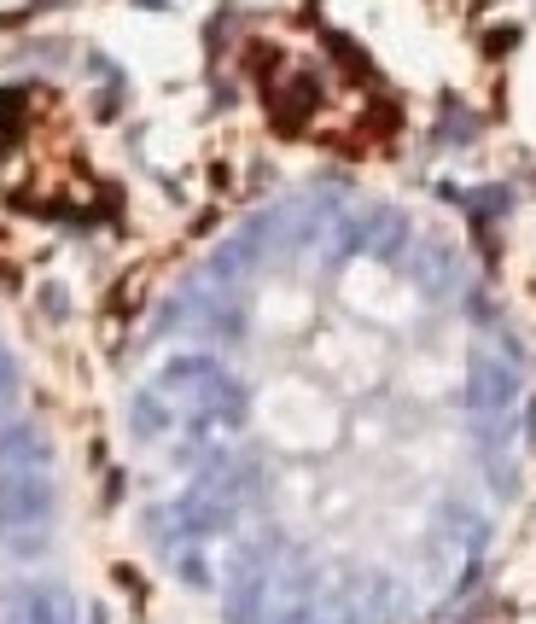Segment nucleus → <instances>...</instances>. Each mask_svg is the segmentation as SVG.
<instances>
[{"mask_svg":"<svg viewBox=\"0 0 536 624\" xmlns=\"http://www.w3.org/2000/svg\"><path fill=\"white\" fill-rule=\"evenodd\" d=\"M134 6H169V0H134Z\"/></svg>","mask_w":536,"mask_h":624,"instance_id":"13","label":"nucleus"},{"mask_svg":"<svg viewBox=\"0 0 536 624\" xmlns=\"http://www.w3.org/2000/svg\"><path fill=\"white\" fill-rule=\"evenodd\" d=\"M391 619H397V584L385 572H350L315 607V624H391Z\"/></svg>","mask_w":536,"mask_h":624,"instance_id":"2","label":"nucleus"},{"mask_svg":"<svg viewBox=\"0 0 536 624\" xmlns=\"http://www.w3.org/2000/svg\"><path fill=\"white\" fill-rule=\"evenodd\" d=\"M519 47V30H490V53H513Z\"/></svg>","mask_w":536,"mask_h":624,"instance_id":"12","label":"nucleus"},{"mask_svg":"<svg viewBox=\"0 0 536 624\" xmlns=\"http://www.w3.org/2000/svg\"><path fill=\"white\" fill-rule=\"evenodd\" d=\"M47 6H65V0H47Z\"/></svg>","mask_w":536,"mask_h":624,"instance_id":"14","label":"nucleus"},{"mask_svg":"<svg viewBox=\"0 0 536 624\" xmlns=\"http://www.w3.org/2000/svg\"><path fill=\"white\" fill-rule=\"evenodd\" d=\"M12 391H18V362H12V350L0 345V403H6Z\"/></svg>","mask_w":536,"mask_h":624,"instance_id":"9","label":"nucleus"},{"mask_svg":"<svg viewBox=\"0 0 536 624\" xmlns=\"http://www.w3.org/2000/svg\"><path fill=\"white\" fill-rule=\"evenodd\" d=\"M327 47H333V59H338V70H350L356 82H368L373 76V65L356 53V41H344V35H327Z\"/></svg>","mask_w":536,"mask_h":624,"instance_id":"8","label":"nucleus"},{"mask_svg":"<svg viewBox=\"0 0 536 624\" xmlns=\"http://www.w3.org/2000/svg\"><path fill=\"white\" fill-rule=\"evenodd\" d=\"M47 432L41 426H30V420H6L0 426V467L6 461H47Z\"/></svg>","mask_w":536,"mask_h":624,"instance_id":"6","label":"nucleus"},{"mask_svg":"<svg viewBox=\"0 0 536 624\" xmlns=\"http://www.w3.org/2000/svg\"><path fill=\"white\" fill-rule=\"evenodd\" d=\"M169 409H175V403H169L158 385H152L146 397H134V438H164V432H169Z\"/></svg>","mask_w":536,"mask_h":624,"instance_id":"7","label":"nucleus"},{"mask_svg":"<svg viewBox=\"0 0 536 624\" xmlns=\"http://www.w3.org/2000/svg\"><path fill=\"white\" fill-rule=\"evenodd\" d=\"M513 391H519V374L513 368H502V362H478L467 374V409H507L513 403Z\"/></svg>","mask_w":536,"mask_h":624,"instance_id":"4","label":"nucleus"},{"mask_svg":"<svg viewBox=\"0 0 536 624\" xmlns=\"http://www.w3.org/2000/svg\"><path fill=\"white\" fill-rule=\"evenodd\" d=\"M12 624H76V601H70L65 584H35V590L18 595Z\"/></svg>","mask_w":536,"mask_h":624,"instance_id":"3","label":"nucleus"},{"mask_svg":"<svg viewBox=\"0 0 536 624\" xmlns=\"http://www.w3.org/2000/svg\"><path fill=\"white\" fill-rule=\"evenodd\" d=\"M53 502H59V490H53V479H47L41 461H6V467H0V531H6L12 543L30 549L35 543L30 531H47Z\"/></svg>","mask_w":536,"mask_h":624,"instance_id":"1","label":"nucleus"},{"mask_svg":"<svg viewBox=\"0 0 536 624\" xmlns=\"http://www.w3.org/2000/svg\"><path fill=\"white\" fill-rule=\"evenodd\" d=\"M175 572H181L187 584H210V566H204L199 555H181V566H175Z\"/></svg>","mask_w":536,"mask_h":624,"instance_id":"10","label":"nucleus"},{"mask_svg":"<svg viewBox=\"0 0 536 624\" xmlns=\"http://www.w3.org/2000/svg\"><path fill=\"white\" fill-rule=\"evenodd\" d=\"M41 310L65 315V310H70V298H65V292H59V286H41Z\"/></svg>","mask_w":536,"mask_h":624,"instance_id":"11","label":"nucleus"},{"mask_svg":"<svg viewBox=\"0 0 536 624\" xmlns=\"http://www.w3.org/2000/svg\"><path fill=\"white\" fill-rule=\"evenodd\" d=\"M315 105H321V88H315V76H298V82H286V100H274V129L280 135H298L303 123L315 117Z\"/></svg>","mask_w":536,"mask_h":624,"instance_id":"5","label":"nucleus"}]
</instances>
